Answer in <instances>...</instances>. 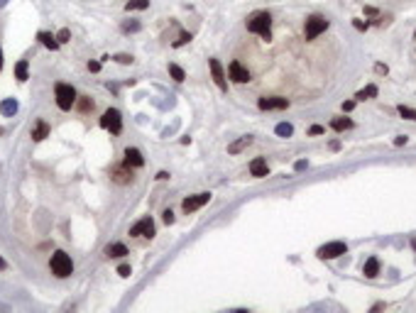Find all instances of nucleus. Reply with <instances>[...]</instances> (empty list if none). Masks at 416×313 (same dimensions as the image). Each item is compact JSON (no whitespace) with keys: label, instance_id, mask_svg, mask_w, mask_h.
<instances>
[{"label":"nucleus","instance_id":"obj_1","mask_svg":"<svg viewBox=\"0 0 416 313\" xmlns=\"http://www.w3.org/2000/svg\"><path fill=\"white\" fill-rule=\"evenodd\" d=\"M248 32H252V35H260L265 42H270L272 39V15L270 13H255L250 20H248Z\"/></svg>","mask_w":416,"mask_h":313},{"label":"nucleus","instance_id":"obj_2","mask_svg":"<svg viewBox=\"0 0 416 313\" xmlns=\"http://www.w3.org/2000/svg\"><path fill=\"white\" fill-rule=\"evenodd\" d=\"M49 267H52V274H54V276H59V279H64V276H69V274L74 272V262H71V257H69L66 252H62V250H57V252L52 254Z\"/></svg>","mask_w":416,"mask_h":313},{"label":"nucleus","instance_id":"obj_3","mask_svg":"<svg viewBox=\"0 0 416 313\" xmlns=\"http://www.w3.org/2000/svg\"><path fill=\"white\" fill-rule=\"evenodd\" d=\"M54 96H57V105L62 110H71L76 105V98H79L74 86H69V83H57L54 86Z\"/></svg>","mask_w":416,"mask_h":313},{"label":"nucleus","instance_id":"obj_4","mask_svg":"<svg viewBox=\"0 0 416 313\" xmlns=\"http://www.w3.org/2000/svg\"><path fill=\"white\" fill-rule=\"evenodd\" d=\"M101 127L110 130V135H120L123 132V117H120V110L118 108H108L101 117Z\"/></svg>","mask_w":416,"mask_h":313},{"label":"nucleus","instance_id":"obj_5","mask_svg":"<svg viewBox=\"0 0 416 313\" xmlns=\"http://www.w3.org/2000/svg\"><path fill=\"white\" fill-rule=\"evenodd\" d=\"M328 30V20L323 15H311L306 20V39H316L321 32Z\"/></svg>","mask_w":416,"mask_h":313},{"label":"nucleus","instance_id":"obj_6","mask_svg":"<svg viewBox=\"0 0 416 313\" xmlns=\"http://www.w3.org/2000/svg\"><path fill=\"white\" fill-rule=\"evenodd\" d=\"M348 252V245L345 242H328V245H323V247H318L316 250V254L321 257V259H335V257H340V254H345Z\"/></svg>","mask_w":416,"mask_h":313},{"label":"nucleus","instance_id":"obj_7","mask_svg":"<svg viewBox=\"0 0 416 313\" xmlns=\"http://www.w3.org/2000/svg\"><path fill=\"white\" fill-rule=\"evenodd\" d=\"M208 201H211V194H196V196H188V198H184L181 208H184V213H193V211L203 208Z\"/></svg>","mask_w":416,"mask_h":313},{"label":"nucleus","instance_id":"obj_8","mask_svg":"<svg viewBox=\"0 0 416 313\" xmlns=\"http://www.w3.org/2000/svg\"><path fill=\"white\" fill-rule=\"evenodd\" d=\"M110 179L115 184H132V167H127L125 162L118 164V167H113L110 169Z\"/></svg>","mask_w":416,"mask_h":313},{"label":"nucleus","instance_id":"obj_9","mask_svg":"<svg viewBox=\"0 0 416 313\" xmlns=\"http://www.w3.org/2000/svg\"><path fill=\"white\" fill-rule=\"evenodd\" d=\"M208 69H211V76H213L216 86H218L221 91H228V81H226V74H223L221 61H218V59H208Z\"/></svg>","mask_w":416,"mask_h":313},{"label":"nucleus","instance_id":"obj_10","mask_svg":"<svg viewBox=\"0 0 416 313\" xmlns=\"http://www.w3.org/2000/svg\"><path fill=\"white\" fill-rule=\"evenodd\" d=\"M130 235H142V237H152L154 235V223H152V218L147 215V218H142V220H137L132 228H130Z\"/></svg>","mask_w":416,"mask_h":313},{"label":"nucleus","instance_id":"obj_11","mask_svg":"<svg viewBox=\"0 0 416 313\" xmlns=\"http://www.w3.org/2000/svg\"><path fill=\"white\" fill-rule=\"evenodd\" d=\"M228 74H230V78H233L235 83H248V81H250V71H248L240 61H230Z\"/></svg>","mask_w":416,"mask_h":313},{"label":"nucleus","instance_id":"obj_12","mask_svg":"<svg viewBox=\"0 0 416 313\" xmlns=\"http://www.w3.org/2000/svg\"><path fill=\"white\" fill-rule=\"evenodd\" d=\"M127 167H132V169H140L142 164H145V156H142V152L137 149V147H127L125 149V159H123Z\"/></svg>","mask_w":416,"mask_h":313},{"label":"nucleus","instance_id":"obj_13","mask_svg":"<svg viewBox=\"0 0 416 313\" xmlns=\"http://www.w3.org/2000/svg\"><path fill=\"white\" fill-rule=\"evenodd\" d=\"M260 110H284V108H289V100L287 98H260Z\"/></svg>","mask_w":416,"mask_h":313},{"label":"nucleus","instance_id":"obj_14","mask_svg":"<svg viewBox=\"0 0 416 313\" xmlns=\"http://www.w3.org/2000/svg\"><path fill=\"white\" fill-rule=\"evenodd\" d=\"M250 174L257 176V179H262V176L270 174V167H267V159H265V156H257V159L250 162Z\"/></svg>","mask_w":416,"mask_h":313},{"label":"nucleus","instance_id":"obj_15","mask_svg":"<svg viewBox=\"0 0 416 313\" xmlns=\"http://www.w3.org/2000/svg\"><path fill=\"white\" fill-rule=\"evenodd\" d=\"M37 39L47 47V49H52V52H57L59 49V42H57V35H52V32H40L37 35Z\"/></svg>","mask_w":416,"mask_h":313},{"label":"nucleus","instance_id":"obj_16","mask_svg":"<svg viewBox=\"0 0 416 313\" xmlns=\"http://www.w3.org/2000/svg\"><path fill=\"white\" fill-rule=\"evenodd\" d=\"M47 135H49V125H47L44 120H37V125H35V130H32V139H35V142H42Z\"/></svg>","mask_w":416,"mask_h":313},{"label":"nucleus","instance_id":"obj_17","mask_svg":"<svg viewBox=\"0 0 416 313\" xmlns=\"http://www.w3.org/2000/svg\"><path fill=\"white\" fill-rule=\"evenodd\" d=\"M250 144H252V137H250V135H245V137H240L238 142L228 144V152H230V154H240V152H243L245 147H250Z\"/></svg>","mask_w":416,"mask_h":313},{"label":"nucleus","instance_id":"obj_18","mask_svg":"<svg viewBox=\"0 0 416 313\" xmlns=\"http://www.w3.org/2000/svg\"><path fill=\"white\" fill-rule=\"evenodd\" d=\"M125 254H130V252L123 242H113V245L105 247V257H125Z\"/></svg>","mask_w":416,"mask_h":313},{"label":"nucleus","instance_id":"obj_19","mask_svg":"<svg viewBox=\"0 0 416 313\" xmlns=\"http://www.w3.org/2000/svg\"><path fill=\"white\" fill-rule=\"evenodd\" d=\"M362 274L370 276V279L377 276V274H379V259H377V257H370V259L365 262V267H362Z\"/></svg>","mask_w":416,"mask_h":313},{"label":"nucleus","instance_id":"obj_20","mask_svg":"<svg viewBox=\"0 0 416 313\" xmlns=\"http://www.w3.org/2000/svg\"><path fill=\"white\" fill-rule=\"evenodd\" d=\"M18 108H20L18 100H15V98H8V100H3V105H0V113H3L5 117H13V115L18 113Z\"/></svg>","mask_w":416,"mask_h":313},{"label":"nucleus","instance_id":"obj_21","mask_svg":"<svg viewBox=\"0 0 416 313\" xmlns=\"http://www.w3.org/2000/svg\"><path fill=\"white\" fill-rule=\"evenodd\" d=\"M331 127H333L335 132H345V130L353 127V120H350V117H333V120H331Z\"/></svg>","mask_w":416,"mask_h":313},{"label":"nucleus","instance_id":"obj_22","mask_svg":"<svg viewBox=\"0 0 416 313\" xmlns=\"http://www.w3.org/2000/svg\"><path fill=\"white\" fill-rule=\"evenodd\" d=\"M76 108H79V113H88V110H93V100L88 96H79L76 98Z\"/></svg>","mask_w":416,"mask_h":313},{"label":"nucleus","instance_id":"obj_23","mask_svg":"<svg viewBox=\"0 0 416 313\" xmlns=\"http://www.w3.org/2000/svg\"><path fill=\"white\" fill-rule=\"evenodd\" d=\"M149 8V0H127L125 3V10H147Z\"/></svg>","mask_w":416,"mask_h":313},{"label":"nucleus","instance_id":"obj_24","mask_svg":"<svg viewBox=\"0 0 416 313\" xmlns=\"http://www.w3.org/2000/svg\"><path fill=\"white\" fill-rule=\"evenodd\" d=\"M27 69H30L27 59L18 61V66H15V76H18V81H27Z\"/></svg>","mask_w":416,"mask_h":313},{"label":"nucleus","instance_id":"obj_25","mask_svg":"<svg viewBox=\"0 0 416 313\" xmlns=\"http://www.w3.org/2000/svg\"><path fill=\"white\" fill-rule=\"evenodd\" d=\"M374 96H377V86H374V83H370V86H365V88H362L355 98H357V100H367V98H374Z\"/></svg>","mask_w":416,"mask_h":313},{"label":"nucleus","instance_id":"obj_26","mask_svg":"<svg viewBox=\"0 0 416 313\" xmlns=\"http://www.w3.org/2000/svg\"><path fill=\"white\" fill-rule=\"evenodd\" d=\"M274 132H277L279 137H291V135H294V127H291L289 122H279V125L274 127Z\"/></svg>","mask_w":416,"mask_h":313},{"label":"nucleus","instance_id":"obj_27","mask_svg":"<svg viewBox=\"0 0 416 313\" xmlns=\"http://www.w3.org/2000/svg\"><path fill=\"white\" fill-rule=\"evenodd\" d=\"M396 110H399V115H401V117H406V120H414V122H416V110H414V108H409V105H399Z\"/></svg>","mask_w":416,"mask_h":313},{"label":"nucleus","instance_id":"obj_28","mask_svg":"<svg viewBox=\"0 0 416 313\" xmlns=\"http://www.w3.org/2000/svg\"><path fill=\"white\" fill-rule=\"evenodd\" d=\"M169 74L174 76V81H184V78H186L184 69H181V66H176V64H169Z\"/></svg>","mask_w":416,"mask_h":313},{"label":"nucleus","instance_id":"obj_29","mask_svg":"<svg viewBox=\"0 0 416 313\" xmlns=\"http://www.w3.org/2000/svg\"><path fill=\"white\" fill-rule=\"evenodd\" d=\"M69 37H71V30H66V27L57 32V42H59V44H66V42H69Z\"/></svg>","mask_w":416,"mask_h":313},{"label":"nucleus","instance_id":"obj_30","mask_svg":"<svg viewBox=\"0 0 416 313\" xmlns=\"http://www.w3.org/2000/svg\"><path fill=\"white\" fill-rule=\"evenodd\" d=\"M186 42H191V35H188V32H181V35H179V39L174 42V47H184Z\"/></svg>","mask_w":416,"mask_h":313},{"label":"nucleus","instance_id":"obj_31","mask_svg":"<svg viewBox=\"0 0 416 313\" xmlns=\"http://www.w3.org/2000/svg\"><path fill=\"white\" fill-rule=\"evenodd\" d=\"M137 30H140V22H137V20H135V22H125V25H123V32H137Z\"/></svg>","mask_w":416,"mask_h":313},{"label":"nucleus","instance_id":"obj_32","mask_svg":"<svg viewBox=\"0 0 416 313\" xmlns=\"http://www.w3.org/2000/svg\"><path fill=\"white\" fill-rule=\"evenodd\" d=\"M353 25H355V30H360V32H365V30L370 27V22H362V20H353Z\"/></svg>","mask_w":416,"mask_h":313},{"label":"nucleus","instance_id":"obj_33","mask_svg":"<svg viewBox=\"0 0 416 313\" xmlns=\"http://www.w3.org/2000/svg\"><path fill=\"white\" fill-rule=\"evenodd\" d=\"M115 61H120V64H132V57H130V54H118Z\"/></svg>","mask_w":416,"mask_h":313},{"label":"nucleus","instance_id":"obj_34","mask_svg":"<svg viewBox=\"0 0 416 313\" xmlns=\"http://www.w3.org/2000/svg\"><path fill=\"white\" fill-rule=\"evenodd\" d=\"M130 272H132L130 264H120V267H118V274H120V276H130Z\"/></svg>","mask_w":416,"mask_h":313},{"label":"nucleus","instance_id":"obj_35","mask_svg":"<svg viewBox=\"0 0 416 313\" xmlns=\"http://www.w3.org/2000/svg\"><path fill=\"white\" fill-rule=\"evenodd\" d=\"M88 71L98 74V71H101V61H88Z\"/></svg>","mask_w":416,"mask_h":313},{"label":"nucleus","instance_id":"obj_36","mask_svg":"<svg viewBox=\"0 0 416 313\" xmlns=\"http://www.w3.org/2000/svg\"><path fill=\"white\" fill-rule=\"evenodd\" d=\"M374 71H377L379 76H387V71H389V69H387L384 64H374Z\"/></svg>","mask_w":416,"mask_h":313},{"label":"nucleus","instance_id":"obj_37","mask_svg":"<svg viewBox=\"0 0 416 313\" xmlns=\"http://www.w3.org/2000/svg\"><path fill=\"white\" fill-rule=\"evenodd\" d=\"M309 135H323V127L321 125H311L309 127Z\"/></svg>","mask_w":416,"mask_h":313},{"label":"nucleus","instance_id":"obj_38","mask_svg":"<svg viewBox=\"0 0 416 313\" xmlns=\"http://www.w3.org/2000/svg\"><path fill=\"white\" fill-rule=\"evenodd\" d=\"M162 215H164V223H166V225H171V223H174V213H171V211H164Z\"/></svg>","mask_w":416,"mask_h":313},{"label":"nucleus","instance_id":"obj_39","mask_svg":"<svg viewBox=\"0 0 416 313\" xmlns=\"http://www.w3.org/2000/svg\"><path fill=\"white\" fill-rule=\"evenodd\" d=\"M353 108H355V100H345V103H343V110H345V113H350Z\"/></svg>","mask_w":416,"mask_h":313},{"label":"nucleus","instance_id":"obj_40","mask_svg":"<svg viewBox=\"0 0 416 313\" xmlns=\"http://www.w3.org/2000/svg\"><path fill=\"white\" fill-rule=\"evenodd\" d=\"M294 169H296V172H304V169H306V159H299V162L294 164Z\"/></svg>","mask_w":416,"mask_h":313},{"label":"nucleus","instance_id":"obj_41","mask_svg":"<svg viewBox=\"0 0 416 313\" xmlns=\"http://www.w3.org/2000/svg\"><path fill=\"white\" fill-rule=\"evenodd\" d=\"M394 144H396V147H401V144H406V137H396V139H394Z\"/></svg>","mask_w":416,"mask_h":313},{"label":"nucleus","instance_id":"obj_42","mask_svg":"<svg viewBox=\"0 0 416 313\" xmlns=\"http://www.w3.org/2000/svg\"><path fill=\"white\" fill-rule=\"evenodd\" d=\"M5 267H8V264H5V259H3V257H0V272H3Z\"/></svg>","mask_w":416,"mask_h":313},{"label":"nucleus","instance_id":"obj_43","mask_svg":"<svg viewBox=\"0 0 416 313\" xmlns=\"http://www.w3.org/2000/svg\"><path fill=\"white\" fill-rule=\"evenodd\" d=\"M0 69H3V52H0Z\"/></svg>","mask_w":416,"mask_h":313},{"label":"nucleus","instance_id":"obj_44","mask_svg":"<svg viewBox=\"0 0 416 313\" xmlns=\"http://www.w3.org/2000/svg\"><path fill=\"white\" fill-rule=\"evenodd\" d=\"M5 3H8V0H0V8H3V5H5Z\"/></svg>","mask_w":416,"mask_h":313},{"label":"nucleus","instance_id":"obj_45","mask_svg":"<svg viewBox=\"0 0 416 313\" xmlns=\"http://www.w3.org/2000/svg\"><path fill=\"white\" fill-rule=\"evenodd\" d=\"M411 247H414V250H416V240H411Z\"/></svg>","mask_w":416,"mask_h":313}]
</instances>
